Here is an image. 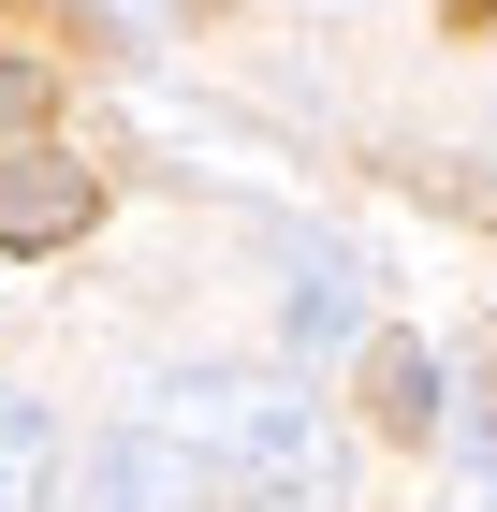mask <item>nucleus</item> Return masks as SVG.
I'll use <instances>...</instances> for the list:
<instances>
[{
  "label": "nucleus",
  "instance_id": "obj_2",
  "mask_svg": "<svg viewBox=\"0 0 497 512\" xmlns=\"http://www.w3.org/2000/svg\"><path fill=\"white\" fill-rule=\"evenodd\" d=\"M88 220H103V176L59 161L44 132H15V147H0V249H74Z\"/></svg>",
  "mask_w": 497,
  "mask_h": 512
},
{
  "label": "nucleus",
  "instance_id": "obj_6",
  "mask_svg": "<svg viewBox=\"0 0 497 512\" xmlns=\"http://www.w3.org/2000/svg\"><path fill=\"white\" fill-rule=\"evenodd\" d=\"M0 512H59V425L15 381H0Z\"/></svg>",
  "mask_w": 497,
  "mask_h": 512
},
{
  "label": "nucleus",
  "instance_id": "obj_5",
  "mask_svg": "<svg viewBox=\"0 0 497 512\" xmlns=\"http://www.w3.org/2000/svg\"><path fill=\"white\" fill-rule=\"evenodd\" d=\"M366 337V264L351 249H307L293 264V352H351Z\"/></svg>",
  "mask_w": 497,
  "mask_h": 512
},
{
  "label": "nucleus",
  "instance_id": "obj_8",
  "mask_svg": "<svg viewBox=\"0 0 497 512\" xmlns=\"http://www.w3.org/2000/svg\"><path fill=\"white\" fill-rule=\"evenodd\" d=\"M103 15H132V30H147V15H161V0H103Z\"/></svg>",
  "mask_w": 497,
  "mask_h": 512
},
{
  "label": "nucleus",
  "instance_id": "obj_1",
  "mask_svg": "<svg viewBox=\"0 0 497 512\" xmlns=\"http://www.w3.org/2000/svg\"><path fill=\"white\" fill-rule=\"evenodd\" d=\"M147 425H176L220 483V512H337L351 498V454L322 425V395L293 381H249V366H176Z\"/></svg>",
  "mask_w": 497,
  "mask_h": 512
},
{
  "label": "nucleus",
  "instance_id": "obj_7",
  "mask_svg": "<svg viewBox=\"0 0 497 512\" xmlns=\"http://www.w3.org/2000/svg\"><path fill=\"white\" fill-rule=\"evenodd\" d=\"M15 132H44V59H0V147Z\"/></svg>",
  "mask_w": 497,
  "mask_h": 512
},
{
  "label": "nucleus",
  "instance_id": "obj_4",
  "mask_svg": "<svg viewBox=\"0 0 497 512\" xmlns=\"http://www.w3.org/2000/svg\"><path fill=\"white\" fill-rule=\"evenodd\" d=\"M366 410H381L395 439H439V425H454V381H439V352H424V337H381V352H366Z\"/></svg>",
  "mask_w": 497,
  "mask_h": 512
},
{
  "label": "nucleus",
  "instance_id": "obj_3",
  "mask_svg": "<svg viewBox=\"0 0 497 512\" xmlns=\"http://www.w3.org/2000/svg\"><path fill=\"white\" fill-rule=\"evenodd\" d=\"M88 512H220V483H205V454L176 425H117L88 454Z\"/></svg>",
  "mask_w": 497,
  "mask_h": 512
}]
</instances>
